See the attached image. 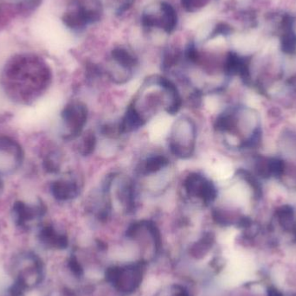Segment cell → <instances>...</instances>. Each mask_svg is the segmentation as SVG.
<instances>
[{
  "mask_svg": "<svg viewBox=\"0 0 296 296\" xmlns=\"http://www.w3.org/2000/svg\"><path fill=\"white\" fill-rule=\"evenodd\" d=\"M6 78L11 96L27 100L37 97L50 80L49 68L34 57H19L8 66Z\"/></svg>",
  "mask_w": 296,
  "mask_h": 296,
  "instance_id": "cell-1",
  "label": "cell"
},
{
  "mask_svg": "<svg viewBox=\"0 0 296 296\" xmlns=\"http://www.w3.org/2000/svg\"><path fill=\"white\" fill-rule=\"evenodd\" d=\"M215 128L235 138L238 148L247 149L255 146L260 138V114L250 107H234L218 116Z\"/></svg>",
  "mask_w": 296,
  "mask_h": 296,
  "instance_id": "cell-2",
  "label": "cell"
},
{
  "mask_svg": "<svg viewBox=\"0 0 296 296\" xmlns=\"http://www.w3.org/2000/svg\"><path fill=\"white\" fill-rule=\"evenodd\" d=\"M139 27L148 36L171 37L179 31L180 13L170 0H150L139 14Z\"/></svg>",
  "mask_w": 296,
  "mask_h": 296,
  "instance_id": "cell-3",
  "label": "cell"
},
{
  "mask_svg": "<svg viewBox=\"0 0 296 296\" xmlns=\"http://www.w3.org/2000/svg\"><path fill=\"white\" fill-rule=\"evenodd\" d=\"M11 270L13 272V284L25 293L38 287L45 275L43 260L33 252H25L16 257Z\"/></svg>",
  "mask_w": 296,
  "mask_h": 296,
  "instance_id": "cell-4",
  "label": "cell"
},
{
  "mask_svg": "<svg viewBox=\"0 0 296 296\" xmlns=\"http://www.w3.org/2000/svg\"><path fill=\"white\" fill-rule=\"evenodd\" d=\"M139 65L134 50L125 44L114 47L109 55V69L107 73L113 81L124 83L132 76L133 70Z\"/></svg>",
  "mask_w": 296,
  "mask_h": 296,
  "instance_id": "cell-5",
  "label": "cell"
},
{
  "mask_svg": "<svg viewBox=\"0 0 296 296\" xmlns=\"http://www.w3.org/2000/svg\"><path fill=\"white\" fill-rule=\"evenodd\" d=\"M24 152L15 139L0 136V175L14 173L21 167Z\"/></svg>",
  "mask_w": 296,
  "mask_h": 296,
  "instance_id": "cell-6",
  "label": "cell"
},
{
  "mask_svg": "<svg viewBox=\"0 0 296 296\" xmlns=\"http://www.w3.org/2000/svg\"><path fill=\"white\" fill-rule=\"evenodd\" d=\"M62 119L68 132L65 139H75L80 135L88 119V109L82 102H70L62 113Z\"/></svg>",
  "mask_w": 296,
  "mask_h": 296,
  "instance_id": "cell-7",
  "label": "cell"
},
{
  "mask_svg": "<svg viewBox=\"0 0 296 296\" xmlns=\"http://www.w3.org/2000/svg\"><path fill=\"white\" fill-rule=\"evenodd\" d=\"M184 186L189 196L199 198L206 205L214 202L218 195V191L214 185L203 175L196 172L191 173L186 178Z\"/></svg>",
  "mask_w": 296,
  "mask_h": 296,
  "instance_id": "cell-8",
  "label": "cell"
},
{
  "mask_svg": "<svg viewBox=\"0 0 296 296\" xmlns=\"http://www.w3.org/2000/svg\"><path fill=\"white\" fill-rule=\"evenodd\" d=\"M39 240L43 246L51 250H66L69 244L68 236L50 225L44 226L40 230Z\"/></svg>",
  "mask_w": 296,
  "mask_h": 296,
  "instance_id": "cell-9",
  "label": "cell"
},
{
  "mask_svg": "<svg viewBox=\"0 0 296 296\" xmlns=\"http://www.w3.org/2000/svg\"><path fill=\"white\" fill-rule=\"evenodd\" d=\"M78 185L71 180L60 179L53 182L51 185V193L54 197L60 201L73 199L78 196Z\"/></svg>",
  "mask_w": 296,
  "mask_h": 296,
  "instance_id": "cell-10",
  "label": "cell"
},
{
  "mask_svg": "<svg viewBox=\"0 0 296 296\" xmlns=\"http://www.w3.org/2000/svg\"><path fill=\"white\" fill-rule=\"evenodd\" d=\"M145 123V119L142 115L137 111L135 107L130 106L123 118L122 122L120 123L121 132H129L134 131L140 128Z\"/></svg>",
  "mask_w": 296,
  "mask_h": 296,
  "instance_id": "cell-11",
  "label": "cell"
},
{
  "mask_svg": "<svg viewBox=\"0 0 296 296\" xmlns=\"http://www.w3.org/2000/svg\"><path fill=\"white\" fill-rule=\"evenodd\" d=\"M214 0H179V9L186 14L202 13L213 4Z\"/></svg>",
  "mask_w": 296,
  "mask_h": 296,
  "instance_id": "cell-12",
  "label": "cell"
},
{
  "mask_svg": "<svg viewBox=\"0 0 296 296\" xmlns=\"http://www.w3.org/2000/svg\"><path fill=\"white\" fill-rule=\"evenodd\" d=\"M169 161L167 158L163 155H156L152 156L147 160L144 161L140 167H139V173L142 175L152 174L156 173L161 171V169L165 167L167 165Z\"/></svg>",
  "mask_w": 296,
  "mask_h": 296,
  "instance_id": "cell-13",
  "label": "cell"
},
{
  "mask_svg": "<svg viewBox=\"0 0 296 296\" xmlns=\"http://www.w3.org/2000/svg\"><path fill=\"white\" fill-rule=\"evenodd\" d=\"M97 146V138L92 132H88L80 144V153L82 155H90L93 153Z\"/></svg>",
  "mask_w": 296,
  "mask_h": 296,
  "instance_id": "cell-14",
  "label": "cell"
},
{
  "mask_svg": "<svg viewBox=\"0 0 296 296\" xmlns=\"http://www.w3.org/2000/svg\"><path fill=\"white\" fill-rule=\"evenodd\" d=\"M47 296H78L74 289L68 288V287H64L61 289H56L51 292L49 293Z\"/></svg>",
  "mask_w": 296,
  "mask_h": 296,
  "instance_id": "cell-15",
  "label": "cell"
},
{
  "mask_svg": "<svg viewBox=\"0 0 296 296\" xmlns=\"http://www.w3.org/2000/svg\"><path fill=\"white\" fill-rule=\"evenodd\" d=\"M5 296H25V292L18 287L12 284L7 290V295Z\"/></svg>",
  "mask_w": 296,
  "mask_h": 296,
  "instance_id": "cell-16",
  "label": "cell"
},
{
  "mask_svg": "<svg viewBox=\"0 0 296 296\" xmlns=\"http://www.w3.org/2000/svg\"><path fill=\"white\" fill-rule=\"evenodd\" d=\"M268 296H282V295L275 288H269L268 290Z\"/></svg>",
  "mask_w": 296,
  "mask_h": 296,
  "instance_id": "cell-17",
  "label": "cell"
}]
</instances>
